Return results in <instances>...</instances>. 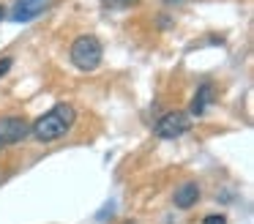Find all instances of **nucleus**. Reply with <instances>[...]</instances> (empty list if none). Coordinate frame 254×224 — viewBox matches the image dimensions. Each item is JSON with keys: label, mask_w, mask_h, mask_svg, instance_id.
I'll return each mask as SVG.
<instances>
[{"label": "nucleus", "mask_w": 254, "mask_h": 224, "mask_svg": "<svg viewBox=\"0 0 254 224\" xmlns=\"http://www.w3.org/2000/svg\"><path fill=\"white\" fill-rule=\"evenodd\" d=\"M3 16H6V5H0V22H3Z\"/></svg>", "instance_id": "obj_11"}, {"label": "nucleus", "mask_w": 254, "mask_h": 224, "mask_svg": "<svg viewBox=\"0 0 254 224\" xmlns=\"http://www.w3.org/2000/svg\"><path fill=\"white\" fill-rule=\"evenodd\" d=\"M11 66H14L11 58H0V76H6L8 71H11Z\"/></svg>", "instance_id": "obj_10"}, {"label": "nucleus", "mask_w": 254, "mask_h": 224, "mask_svg": "<svg viewBox=\"0 0 254 224\" xmlns=\"http://www.w3.org/2000/svg\"><path fill=\"white\" fill-rule=\"evenodd\" d=\"M139 0H101V5H104L107 11H123V8H131V5H137Z\"/></svg>", "instance_id": "obj_8"}, {"label": "nucleus", "mask_w": 254, "mask_h": 224, "mask_svg": "<svg viewBox=\"0 0 254 224\" xmlns=\"http://www.w3.org/2000/svg\"><path fill=\"white\" fill-rule=\"evenodd\" d=\"M189 129H191V118H189L186 112H181V109H175V112L161 115L153 131H156L159 140H178V137H183Z\"/></svg>", "instance_id": "obj_3"}, {"label": "nucleus", "mask_w": 254, "mask_h": 224, "mask_svg": "<svg viewBox=\"0 0 254 224\" xmlns=\"http://www.w3.org/2000/svg\"><path fill=\"white\" fill-rule=\"evenodd\" d=\"M3 150H6V148H3V145H0V153H3Z\"/></svg>", "instance_id": "obj_12"}, {"label": "nucleus", "mask_w": 254, "mask_h": 224, "mask_svg": "<svg viewBox=\"0 0 254 224\" xmlns=\"http://www.w3.org/2000/svg\"><path fill=\"white\" fill-rule=\"evenodd\" d=\"M202 224H227V216L224 213H208V216L202 219Z\"/></svg>", "instance_id": "obj_9"}, {"label": "nucleus", "mask_w": 254, "mask_h": 224, "mask_svg": "<svg viewBox=\"0 0 254 224\" xmlns=\"http://www.w3.org/2000/svg\"><path fill=\"white\" fill-rule=\"evenodd\" d=\"M199 200V186L194 183V180H186L183 186H178L175 194H172V205L181 208V211H189V208H194Z\"/></svg>", "instance_id": "obj_7"}, {"label": "nucleus", "mask_w": 254, "mask_h": 224, "mask_svg": "<svg viewBox=\"0 0 254 224\" xmlns=\"http://www.w3.org/2000/svg\"><path fill=\"white\" fill-rule=\"evenodd\" d=\"M47 3H50V0H17L14 8H11V22L25 25V22L36 19V16L47 8Z\"/></svg>", "instance_id": "obj_5"}, {"label": "nucleus", "mask_w": 254, "mask_h": 224, "mask_svg": "<svg viewBox=\"0 0 254 224\" xmlns=\"http://www.w3.org/2000/svg\"><path fill=\"white\" fill-rule=\"evenodd\" d=\"M74 120H77V109H74L71 104L61 101L30 123V137H33L36 142H41V145H52V142L63 140V137L71 131Z\"/></svg>", "instance_id": "obj_1"}, {"label": "nucleus", "mask_w": 254, "mask_h": 224, "mask_svg": "<svg viewBox=\"0 0 254 224\" xmlns=\"http://www.w3.org/2000/svg\"><path fill=\"white\" fill-rule=\"evenodd\" d=\"M30 137V123L22 118V115H6L0 118V145H19L22 140Z\"/></svg>", "instance_id": "obj_4"}, {"label": "nucleus", "mask_w": 254, "mask_h": 224, "mask_svg": "<svg viewBox=\"0 0 254 224\" xmlns=\"http://www.w3.org/2000/svg\"><path fill=\"white\" fill-rule=\"evenodd\" d=\"M68 58H71V63L77 66L79 71H96L101 66V60H104V47H101V41L96 36L82 33V36H77L71 41Z\"/></svg>", "instance_id": "obj_2"}, {"label": "nucleus", "mask_w": 254, "mask_h": 224, "mask_svg": "<svg viewBox=\"0 0 254 224\" xmlns=\"http://www.w3.org/2000/svg\"><path fill=\"white\" fill-rule=\"evenodd\" d=\"M213 101H216V87L210 85V82H205V85H199L197 93H194L191 104H189V112H191L194 118H202Z\"/></svg>", "instance_id": "obj_6"}]
</instances>
